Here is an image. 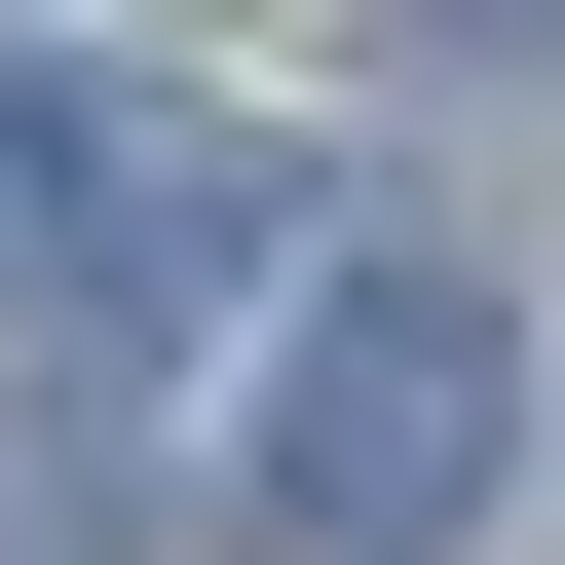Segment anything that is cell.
Returning <instances> with one entry per match:
<instances>
[{
    "label": "cell",
    "instance_id": "cell-1",
    "mask_svg": "<svg viewBox=\"0 0 565 565\" xmlns=\"http://www.w3.org/2000/svg\"><path fill=\"white\" fill-rule=\"evenodd\" d=\"M490 452H527V302L490 264H340V302L264 340V527L302 565H452Z\"/></svg>",
    "mask_w": 565,
    "mask_h": 565
},
{
    "label": "cell",
    "instance_id": "cell-2",
    "mask_svg": "<svg viewBox=\"0 0 565 565\" xmlns=\"http://www.w3.org/2000/svg\"><path fill=\"white\" fill-rule=\"evenodd\" d=\"M264 264V151L189 76H0V340H189Z\"/></svg>",
    "mask_w": 565,
    "mask_h": 565
},
{
    "label": "cell",
    "instance_id": "cell-3",
    "mask_svg": "<svg viewBox=\"0 0 565 565\" xmlns=\"http://www.w3.org/2000/svg\"><path fill=\"white\" fill-rule=\"evenodd\" d=\"M415 39H490V76H527V0H415Z\"/></svg>",
    "mask_w": 565,
    "mask_h": 565
}]
</instances>
